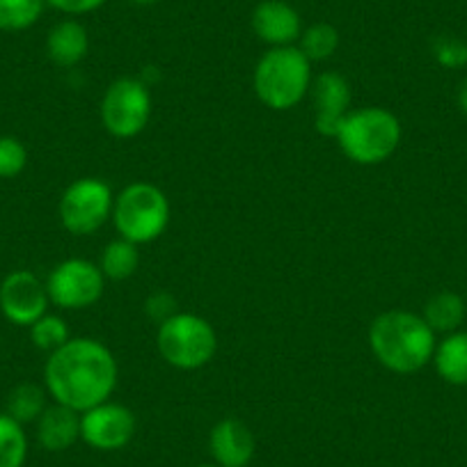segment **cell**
Returning <instances> with one entry per match:
<instances>
[{
  "instance_id": "6da1fadb",
  "label": "cell",
  "mask_w": 467,
  "mask_h": 467,
  "mask_svg": "<svg viewBox=\"0 0 467 467\" xmlns=\"http://www.w3.org/2000/svg\"><path fill=\"white\" fill-rule=\"evenodd\" d=\"M119 369L106 344L89 337H71L53 350L44 367V388L60 406L85 412L108 401L115 392Z\"/></svg>"
},
{
  "instance_id": "7a4b0ae2",
  "label": "cell",
  "mask_w": 467,
  "mask_h": 467,
  "mask_svg": "<svg viewBox=\"0 0 467 467\" xmlns=\"http://www.w3.org/2000/svg\"><path fill=\"white\" fill-rule=\"evenodd\" d=\"M369 346L385 369L415 374L433 362L438 341L424 317L408 309H389L371 321Z\"/></svg>"
},
{
  "instance_id": "3957f363",
  "label": "cell",
  "mask_w": 467,
  "mask_h": 467,
  "mask_svg": "<svg viewBox=\"0 0 467 467\" xmlns=\"http://www.w3.org/2000/svg\"><path fill=\"white\" fill-rule=\"evenodd\" d=\"M335 140L353 163L379 165L394 156L401 145V122L388 108H358L344 117Z\"/></svg>"
},
{
  "instance_id": "277c9868",
  "label": "cell",
  "mask_w": 467,
  "mask_h": 467,
  "mask_svg": "<svg viewBox=\"0 0 467 467\" xmlns=\"http://www.w3.org/2000/svg\"><path fill=\"white\" fill-rule=\"evenodd\" d=\"M257 99L271 110H291L312 89V62L298 47L268 48L253 76Z\"/></svg>"
},
{
  "instance_id": "5b68a950",
  "label": "cell",
  "mask_w": 467,
  "mask_h": 467,
  "mask_svg": "<svg viewBox=\"0 0 467 467\" xmlns=\"http://www.w3.org/2000/svg\"><path fill=\"white\" fill-rule=\"evenodd\" d=\"M112 223L119 239L136 245L161 239L170 223L168 195L147 182L129 183L112 204Z\"/></svg>"
},
{
  "instance_id": "8992f818",
  "label": "cell",
  "mask_w": 467,
  "mask_h": 467,
  "mask_svg": "<svg viewBox=\"0 0 467 467\" xmlns=\"http://www.w3.org/2000/svg\"><path fill=\"white\" fill-rule=\"evenodd\" d=\"M159 353L170 367L195 371L209 365L218 350V335L206 318L191 312H177L159 326Z\"/></svg>"
},
{
  "instance_id": "52a82bcc",
  "label": "cell",
  "mask_w": 467,
  "mask_h": 467,
  "mask_svg": "<svg viewBox=\"0 0 467 467\" xmlns=\"http://www.w3.org/2000/svg\"><path fill=\"white\" fill-rule=\"evenodd\" d=\"M151 117V94L145 80L117 78L101 99V124L115 138H136Z\"/></svg>"
},
{
  "instance_id": "ba28073f",
  "label": "cell",
  "mask_w": 467,
  "mask_h": 467,
  "mask_svg": "<svg viewBox=\"0 0 467 467\" xmlns=\"http://www.w3.org/2000/svg\"><path fill=\"white\" fill-rule=\"evenodd\" d=\"M112 204L115 195L106 182L97 177H83L69 183L62 192L57 213L67 232L74 236H89L99 232L108 218H112Z\"/></svg>"
},
{
  "instance_id": "9c48e42d",
  "label": "cell",
  "mask_w": 467,
  "mask_h": 467,
  "mask_svg": "<svg viewBox=\"0 0 467 467\" xmlns=\"http://www.w3.org/2000/svg\"><path fill=\"white\" fill-rule=\"evenodd\" d=\"M47 291L56 307L85 309L101 300L106 291V277L99 264L88 259H65L48 275Z\"/></svg>"
},
{
  "instance_id": "30bf717a",
  "label": "cell",
  "mask_w": 467,
  "mask_h": 467,
  "mask_svg": "<svg viewBox=\"0 0 467 467\" xmlns=\"http://www.w3.org/2000/svg\"><path fill=\"white\" fill-rule=\"evenodd\" d=\"M136 435V415L122 403L103 401L80 412V440L99 451L124 449Z\"/></svg>"
},
{
  "instance_id": "8fae6325",
  "label": "cell",
  "mask_w": 467,
  "mask_h": 467,
  "mask_svg": "<svg viewBox=\"0 0 467 467\" xmlns=\"http://www.w3.org/2000/svg\"><path fill=\"white\" fill-rule=\"evenodd\" d=\"M48 303L47 282L33 271H12L0 282V312L15 326H33L47 314Z\"/></svg>"
},
{
  "instance_id": "7c38bea8",
  "label": "cell",
  "mask_w": 467,
  "mask_h": 467,
  "mask_svg": "<svg viewBox=\"0 0 467 467\" xmlns=\"http://www.w3.org/2000/svg\"><path fill=\"white\" fill-rule=\"evenodd\" d=\"M314 124L321 136L335 138L337 129L350 112L348 80L337 71H323L312 83Z\"/></svg>"
},
{
  "instance_id": "4fadbf2b",
  "label": "cell",
  "mask_w": 467,
  "mask_h": 467,
  "mask_svg": "<svg viewBox=\"0 0 467 467\" xmlns=\"http://www.w3.org/2000/svg\"><path fill=\"white\" fill-rule=\"evenodd\" d=\"M253 30L271 48L294 47L303 33V21L286 0H262L253 12Z\"/></svg>"
},
{
  "instance_id": "5bb4252c",
  "label": "cell",
  "mask_w": 467,
  "mask_h": 467,
  "mask_svg": "<svg viewBox=\"0 0 467 467\" xmlns=\"http://www.w3.org/2000/svg\"><path fill=\"white\" fill-rule=\"evenodd\" d=\"M254 447L253 431L236 417H224L209 433V451L218 467H248Z\"/></svg>"
},
{
  "instance_id": "9a60e30c",
  "label": "cell",
  "mask_w": 467,
  "mask_h": 467,
  "mask_svg": "<svg viewBox=\"0 0 467 467\" xmlns=\"http://www.w3.org/2000/svg\"><path fill=\"white\" fill-rule=\"evenodd\" d=\"M35 424H37V442L47 451H67L80 440V412L60 403L48 406Z\"/></svg>"
},
{
  "instance_id": "2e32d148",
  "label": "cell",
  "mask_w": 467,
  "mask_h": 467,
  "mask_svg": "<svg viewBox=\"0 0 467 467\" xmlns=\"http://www.w3.org/2000/svg\"><path fill=\"white\" fill-rule=\"evenodd\" d=\"M89 51V35L83 24L74 19L53 26L47 37V53L57 67H76Z\"/></svg>"
},
{
  "instance_id": "e0dca14e",
  "label": "cell",
  "mask_w": 467,
  "mask_h": 467,
  "mask_svg": "<svg viewBox=\"0 0 467 467\" xmlns=\"http://www.w3.org/2000/svg\"><path fill=\"white\" fill-rule=\"evenodd\" d=\"M435 371L456 388H467V330H456L435 346Z\"/></svg>"
},
{
  "instance_id": "ac0fdd59",
  "label": "cell",
  "mask_w": 467,
  "mask_h": 467,
  "mask_svg": "<svg viewBox=\"0 0 467 467\" xmlns=\"http://www.w3.org/2000/svg\"><path fill=\"white\" fill-rule=\"evenodd\" d=\"M421 317H424V321L429 323V327L435 335L438 332L451 335V332L461 327L462 318H465V300L458 294H453V291H440V294H435L426 303Z\"/></svg>"
},
{
  "instance_id": "d6986e66",
  "label": "cell",
  "mask_w": 467,
  "mask_h": 467,
  "mask_svg": "<svg viewBox=\"0 0 467 467\" xmlns=\"http://www.w3.org/2000/svg\"><path fill=\"white\" fill-rule=\"evenodd\" d=\"M140 266V253L138 245L127 239H117L103 248L101 259H99V268H101L106 280H129L133 273Z\"/></svg>"
},
{
  "instance_id": "ffe728a7",
  "label": "cell",
  "mask_w": 467,
  "mask_h": 467,
  "mask_svg": "<svg viewBox=\"0 0 467 467\" xmlns=\"http://www.w3.org/2000/svg\"><path fill=\"white\" fill-rule=\"evenodd\" d=\"M47 389H42L35 383H21L7 394L5 412L16 420L19 424H33L47 410Z\"/></svg>"
},
{
  "instance_id": "44dd1931",
  "label": "cell",
  "mask_w": 467,
  "mask_h": 467,
  "mask_svg": "<svg viewBox=\"0 0 467 467\" xmlns=\"http://www.w3.org/2000/svg\"><path fill=\"white\" fill-rule=\"evenodd\" d=\"M28 458V435L24 424L0 412V467H24Z\"/></svg>"
},
{
  "instance_id": "7402d4cb",
  "label": "cell",
  "mask_w": 467,
  "mask_h": 467,
  "mask_svg": "<svg viewBox=\"0 0 467 467\" xmlns=\"http://www.w3.org/2000/svg\"><path fill=\"white\" fill-rule=\"evenodd\" d=\"M47 0H0V30L21 33L33 28L42 16Z\"/></svg>"
},
{
  "instance_id": "603a6c76",
  "label": "cell",
  "mask_w": 467,
  "mask_h": 467,
  "mask_svg": "<svg viewBox=\"0 0 467 467\" xmlns=\"http://www.w3.org/2000/svg\"><path fill=\"white\" fill-rule=\"evenodd\" d=\"M298 48L309 62L330 60L339 48V33L330 24H314L300 33Z\"/></svg>"
},
{
  "instance_id": "cb8c5ba5",
  "label": "cell",
  "mask_w": 467,
  "mask_h": 467,
  "mask_svg": "<svg viewBox=\"0 0 467 467\" xmlns=\"http://www.w3.org/2000/svg\"><path fill=\"white\" fill-rule=\"evenodd\" d=\"M69 339V326H67L65 318L57 317V314L47 312L42 318H37V321L30 326V341H33L39 350L48 353V356H51L53 350L62 348Z\"/></svg>"
},
{
  "instance_id": "d4e9b609",
  "label": "cell",
  "mask_w": 467,
  "mask_h": 467,
  "mask_svg": "<svg viewBox=\"0 0 467 467\" xmlns=\"http://www.w3.org/2000/svg\"><path fill=\"white\" fill-rule=\"evenodd\" d=\"M28 165V150L15 136H0V179H15Z\"/></svg>"
},
{
  "instance_id": "484cf974",
  "label": "cell",
  "mask_w": 467,
  "mask_h": 467,
  "mask_svg": "<svg viewBox=\"0 0 467 467\" xmlns=\"http://www.w3.org/2000/svg\"><path fill=\"white\" fill-rule=\"evenodd\" d=\"M433 57L444 69H461L467 67V42L458 37H438L433 42Z\"/></svg>"
},
{
  "instance_id": "4316f807",
  "label": "cell",
  "mask_w": 467,
  "mask_h": 467,
  "mask_svg": "<svg viewBox=\"0 0 467 467\" xmlns=\"http://www.w3.org/2000/svg\"><path fill=\"white\" fill-rule=\"evenodd\" d=\"M145 312L151 321L161 326V323H165L170 317L177 314V300H174V296L168 294V291H156V294H151L150 298H147Z\"/></svg>"
},
{
  "instance_id": "83f0119b",
  "label": "cell",
  "mask_w": 467,
  "mask_h": 467,
  "mask_svg": "<svg viewBox=\"0 0 467 467\" xmlns=\"http://www.w3.org/2000/svg\"><path fill=\"white\" fill-rule=\"evenodd\" d=\"M106 0H47V5L56 7L57 12H65V15L80 16L89 15V12L99 10Z\"/></svg>"
},
{
  "instance_id": "f1b7e54d",
  "label": "cell",
  "mask_w": 467,
  "mask_h": 467,
  "mask_svg": "<svg viewBox=\"0 0 467 467\" xmlns=\"http://www.w3.org/2000/svg\"><path fill=\"white\" fill-rule=\"evenodd\" d=\"M458 103H461V110L467 115V78L462 80L461 92H458Z\"/></svg>"
},
{
  "instance_id": "f546056e",
  "label": "cell",
  "mask_w": 467,
  "mask_h": 467,
  "mask_svg": "<svg viewBox=\"0 0 467 467\" xmlns=\"http://www.w3.org/2000/svg\"><path fill=\"white\" fill-rule=\"evenodd\" d=\"M131 3H136V5H151L156 0H131Z\"/></svg>"
},
{
  "instance_id": "4dcf8cb0",
  "label": "cell",
  "mask_w": 467,
  "mask_h": 467,
  "mask_svg": "<svg viewBox=\"0 0 467 467\" xmlns=\"http://www.w3.org/2000/svg\"><path fill=\"white\" fill-rule=\"evenodd\" d=\"M197 467H218V465H215V462H213V465H197Z\"/></svg>"
}]
</instances>
